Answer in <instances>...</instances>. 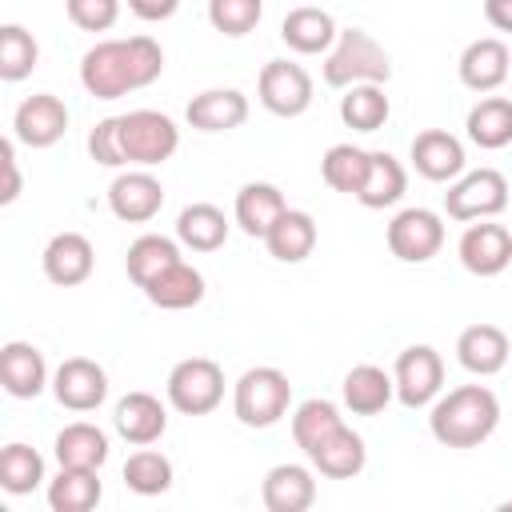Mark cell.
I'll use <instances>...</instances> for the list:
<instances>
[{
    "label": "cell",
    "mask_w": 512,
    "mask_h": 512,
    "mask_svg": "<svg viewBox=\"0 0 512 512\" xmlns=\"http://www.w3.org/2000/svg\"><path fill=\"white\" fill-rule=\"evenodd\" d=\"M184 120L196 132H232L248 120V96L236 88H208V92L188 100Z\"/></svg>",
    "instance_id": "22"
},
{
    "label": "cell",
    "mask_w": 512,
    "mask_h": 512,
    "mask_svg": "<svg viewBox=\"0 0 512 512\" xmlns=\"http://www.w3.org/2000/svg\"><path fill=\"white\" fill-rule=\"evenodd\" d=\"M68 132V108L60 96L52 92H36L28 100H20L16 116H12V136L28 148H52L60 136Z\"/></svg>",
    "instance_id": "14"
},
{
    "label": "cell",
    "mask_w": 512,
    "mask_h": 512,
    "mask_svg": "<svg viewBox=\"0 0 512 512\" xmlns=\"http://www.w3.org/2000/svg\"><path fill=\"white\" fill-rule=\"evenodd\" d=\"M264 248H268V256L280 260V264H300V260H308L312 248H316V220H312L308 212H300V208H284L280 220L268 228Z\"/></svg>",
    "instance_id": "27"
},
{
    "label": "cell",
    "mask_w": 512,
    "mask_h": 512,
    "mask_svg": "<svg viewBox=\"0 0 512 512\" xmlns=\"http://www.w3.org/2000/svg\"><path fill=\"white\" fill-rule=\"evenodd\" d=\"M112 424H116V432H120L128 444L144 448V444H156V440L164 436V428H168V408H164L152 392H128V396L116 400Z\"/></svg>",
    "instance_id": "20"
},
{
    "label": "cell",
    "mask_w": 512,
    "mask_h": 512,
    "mask_svg": "<svg viewBox=\"0 0 512 512\" xmlns=\"http://www.w3.org/2000/svg\"><path fill=\"white\" fill-rule=\"evenodd\" d=\"M164 72V48L152 36L100 40L80 60V84L96 100H116L136 88H148Z\"/></svg>",
    "instance_id": "1"
},
{
    "label": "cell",
    "mask_w": 512,
    "mask_h": 512,
    "mask_svg": "<svg viewBox=\"0 0 512 512\" xmlns=\"http://www.w3.org/2000/svg\"><path fill=\"white\" fill-rule=\"evenodd\" d=\"M176 240L184 248H192V252H216L228 240V216L208 200L188 204L176 216Z\"/></svg>",
    "instance_id": "29"
},
{
    "label": "cell",
    "mask_w": 512,
    "mask_h": 512,
    "mask_svg": "<svg viewBox=\"0 0 512 512\" xmlns=\"http://www.w3.org/2000/svg\"><path fill=\"white\" fill-rule=\"evenodd\" d=\"M264 16V0H208V24L224 36H248Z\"/></svg>",
    "instance_id": "41"
},
{
    "label": "cell",
    "mask_w": 512,
    "mask_h": 512,
    "mask_svg": "<svg viewBox=\"0 0 512 512\" xmlns=\"http://www.w3.org/2000/svg\"><path fill=\"white\" fill-rule=\"evenodd\" d=\"M288 208L284 192L268 180H248L240 192H236V224L244 236H268V228L280 220V212Z\"/></svg>",
    "instance_id": "26"
},
{
    "label": "cell",
    "mask_w": 512,
    "mask_h": 512,
    "mask_svg": "<svg viewBox=\"0 0 512 512\" xmlns=\"http://www.w3.org/2000/svg\"><path fill=\"white\" fill-rule=\"evenodd\" d=\"M508 208V180L496 168L460 172L444 192V212L452 220H492Z\"/></svg>",
    "instance_id": "7"
},
{
    "label": "cell",
    "mask_w": 512,
    "mask_h": 512,
    "mask_svg": "<svg viewBox=\"0 0 512 512\" xmlns=\"http://www.w3.org/2000/svg\"><path fill=\"white\" fill-rule=\"evenodd\" d=\"M176 8H180V0H128V12L140 16V20H148V24L176 16Z\"/></svg>",
    "instance_id": "45"
},
{
    "label": "cell",
    "mask_w": 512,
    "mask_h": 512,
    "mask_svg": "<svg viewBox=\"0 0 512 512\" xmlns=\"http://www.w3.org/2000/svg\"><path fill=\"white\" fill-rule=\"evenodd\" d=\"M388 80H392V60L364 28H344L336 36V44L324 52V84L328 88L388 84Z\"/></svg>",
    "instance_id": "3"
},
{
    "label": "cell",
    "mask_w": 512,
    "mask_h": 512,
    "mask_svg": "<svg viewBox=\"0 0 512 512\" xmlns=\"http://www.w3.org/2000/svg\"><path fill=\"white\" fill-rule=\"evenodd\" d=\"M176 260H184V256H180V240L160 236V232H144V236H136V240L128 244L124 268H128L132 284L144 288L148 280H156V276H160L164 268H172Z\"/></svg>",
    "instance_id": "34"
},
{
    "label": "cell",
    "mask_w": 512,
    "mask_h": 512,
    "mask_svg": "<svg viewBox=\"0 0 512 512\" xmlns=\"http://www.w3.org/2000/svg\"><path fill=\"white\" fill-rule=\"evenodd\" d=\"M68 20L84 32H108L120 16V0H64Z\"/></svg>",
    "instance_id": "42"
},
{
    "label": "cell",
    "mask_w": 512,
    "mask_h": 512,
    "mask_svg": "<svg viewBox=\"0 0 512 512\" xmlns=\"http://www.w3.org/2000/svg\"><path fill=\"white\" fill-rule=\"evenodd\" d=\"M392 380H396V400L404 408H428L444 388V360L432 344H412L396 356Z\"/></svg>",
    "instance_id": "9"
},
{
    "label": "cell",
    "mask_w": 512,
    "mask_h": 512,
    "mask_svg": "<svg viewBox=\"0 0 512 512\" xmlns=\"http://www.w3.org/2000/svg\"><path fill=\"white\" fill-rule=\"evenodd\" d=\"M260 500L268 512H304L316 504V476L304 464H276L260 484Z\"/></svg>",
    "instance_id": "23"
},
{
    "label": "cell",
    "mask_w": 512,
    "mask_h": 512,
    "mask_svg": "<svg viewBox=\"0 0 512 512\" xmlns=\"http://www.w3.org/2000/svg\"><path fill=\"white\" fill-rule=\"evenodd\" d=\"M392 116V104L384 96V84H352L340 96V120L352 132H376Z\"/></svg>",
    "instance_id": "35"
},
{
    "label": "cell",
    "mask_w": 512,
    "mask_h": 512,
    "mask_svg": "<svg viewBox=\"0 0 512 512\" xmlns=\"http://www.w3.org/2000/svg\"><path fill=\"white\" fill-rule=\"evenodd\" d=\"M364 172H368V152L356 148V144H332L320 160V176L332 192H344V196H356L360 184H364Z\"/></svg>",
    "instance_id": "36"
},
{
    "label": "cell",
    "mask_w": 512,
    "mask_h": 512,
    "mask_svg": "<svg viewBox=\"0 0 512 512\" xmlns=\"http://www.w3.org/2000/svg\"><path fill=\"white\" fill-rule=\"evenodd\" d=\"M36 60H40V48H36L32 32L20 24H4L0 28V80H8V84L24 80L36 68Z\"/></svg>",
    "instance_id": "39"
},
{
    "label": "cell",
    "mask_w": 512,
    "mask_h": 512,
    "mask_svg": "<svg viewBox=\"0 0 512 512\" xmlns=\"http://www.w3.org/2000/svg\"><path fill=\"white\" fill-rule=\"evenodd\" d=\"M408 160H412V168H416L424 180H432V184H452V180L464 172V164H468L460 136H452V132H444V128H424V132H416V136H412V148H408Z\"/></svg>",
    "instance_id": "13"
},
{
    "label": "cell",
    "mask_w": 512,
    "mask_h": 512,
    "mask_svg": "<svg viewBox=\"0 0 512 512\" xmlns=\"http://www.w3.org/2000/svg\"><path fill=\"white\" fill-rule=\"evenodd\" d=\"M408 188V172L392 152H368V172L356 192L364 208H392Z\"/></svg>",
    "instance_id": "31"
},
{
    "label": "cell",
    "mask_w": 512,
    "mask_h": 512,
    "mask_svg": "<svg viewBox=\"0 0 512 512\" xmlns=\"http://www.w3.org/2000/svg\"><path fill=\"white\" fill-rule=\"evenodd\" d=\"M52 448H56L60 468H100L108 460V432L88 420H76L56 432Z\"/></svg>",
    "instance_id": "30"
},
{
    "label": "cell",
    "mask_w": 512,
    "mask_h": 512,
    "mask_svg": "<svg viewBox=\"0 0 512 512\" xmlns=\"http://www.w3.org/2000/svg\"><path fill=\"white\" fill-rule=\"evenodd\" d=\"M108 208L124 224H144V220H152L164 208V188H160V180L148 168L120 172L112 180V188H108Z\"/></svg>",
    "instance_id": "15"
},
{
    "label": "cell",
    "mask_w": 512,
    "mask_h": 512,
    "mask_svg": "<svg viewBox=\"0 0 512 512\" xmlns=\"http://www.w3.org/2000/svg\"><path fill=\"white\" fill-rule=\"evenodd\" d=\"M460 84L472 92H496L512 76V52L496 36H480L460 52Z\"/></svg>",
    "instance_id": "17"
},
{
    "label": "cell",
    "mask_w": 512,
    "mask_h": 512,
    "mask_svg": "<svg viewBox=\"0 0 512 512\" xmlns=\"http://www.w3.org/2000/svg\"><path fill=\"white\" fill-rule=\"evenodd\" d=\"M288 404H292V384L280 368L272 364H260V368H248L236 388H232V412L244 428H272L288 416Z\"/></svg>",
    "instance_id": "4"
},
{
    "label": "cell",
    "mask_w": 512,
    "mask_h": 512,
    "mask_svg": "<svg viewBox=\"0 0 512 512\" xmlns=\"http://www.w3.org/2000/svg\"><path fill=\"white\" fill-rule=\"evenodd\" d=\"M304 456H308V464H312L320 476H328V480H352V476H360L364 464H368L364 436L352 432L348 424L332 428V432H328L324 440H316Z\"/></svg>",
    "instance_id": "16"
},
{
    "label": "cell",
    "mask_w": 512,
    "mask_h": 512,
    "mask_svg": "<svg viewBox=\"0 0 512 512\" xmlns=\"http://www.w3.org/2000/svg\"><path fill=\"white\" fill-rule=\"evenodd\" d=\"M512 356V344H508V332L496 328V324H472L460 332L456 340V360L472 372V376H496Z\"/></svg>",
    "instance_id": "24"
},
{
    "label": "cell",
    "mask_w": 512,
    "mask_h": 512,
    "mask_svg": "<svg viewBox=\"0 0 512 512\" xmlns=\"http://www.w3.org/2000/svg\"><path fill=\"white\" fill-rule=\"evenodd\" d=\"M344 420H340V408L332 404V400H324V396H312V400H304V404H296V412H292V440L308 452L316 440H324L332 428H340Z\"/></svg>",
    "instance_id": "40"
},
{
    "label": "cell",
    "mask_w": 512,
    "mask_h": 512,
    "mask_svg": "<svg viewBox=\"0 0 512 512\" xmlns=\"http://www.w3.org/2000/svg\"><path fill=\"white\" fill-rule=\"evenodd\" d=\"M120 148H124V160L128 164L156 168V164H164L180 148V128L164 112L136 108V112H124L120 116Z\"/></svg>",
    "instance_id": "5"
},
{
    "label": "cell",
    "mask_w": 512,
    "mask_h": 512,
    "mask_svg": "<svg viewBox=\"0 0 512 512\" xmlns=\"http://www.w3.org/2000/svg\"><path fill=\"white\" fill-rule=\"evenodd\" d=\"M144 296L164 312H184L204 300V276L188 260H176L172 268H164L156 280L144 284Z\"/></svg>",
    "instance_id": "28"
},
{
    "label": "cell",
    "mask_w": 512,
    "mask_h": 512,
    "mask_svg": "<svg viewBox=\"0 0 512 512\" xmlns=\"http://www.w3.org/2000/svg\"><path fill=\"white\" fill-rule=\"evenodd\" d=\"M124 484L136 492V496H160L172 488V460L156 448H140L124 460Z\"/></svg>",
    "instance_id": "38"
},
{
    "label": "cell",
    "mask_w": 512,
    "mask_h": 512,
    "mask_svg": "<svg viewBox=\"0 0 512 512\" xmlns=\"http://www.w3.org/2000/svg\"><path fill=\"white\" fill-rule=\"evenodd\" d=\"M464 128H468V140L484 152L508 148L512 144V100L508 96H484L480 104H472Z\"/></svg>",
    "instance_id": "33"
},
{
    "label": "cell",
    "mask_w": 512,
    "mask_h": 512,
    "mask_svg": "<svg viewBox=\"0 0 512 512\" xmlns=\"http://www.w3.org/2000/svg\"><path fill=\"white\" fill-rule=\"evenodd\" d=\"M52 396L68 412H96L108 400V372L88 356H68L52 372Z\"/></svg>",
    "instance_id": "11"
},
{
    "label": "cell",
    "mask_w": 512,
    "mask_h": 512,
    "mask_svg": "<svg viewBox=\"0 0 512 512\" xmlns=\"http://www.w3.org/2000/svg\"><path fill=\"white\" fill-rule=\"evenodd\" d=\"M484 20L500 32H512V0H484Z\"/></svg>",
    "instance_id": "46"
},
{
    "label": "cell",
    "mask_w": 512,
    "mask_h": 512,
    "mask_svg": "<svg viewBox=\"0 0 512 512\" xmlns=\"http://www.w3.org/2000/svg\"><path fill=\"white\" fill-rule=\"evenodd\" d=\"M456 256L472 276H484V280L500 276L512 264V232L504 224H492V220L468 224L460 244H456Z\"/></svg>",
    "instance_id": "12"
},
{
    "label": "cell",
    "mask_w": 512,
    "mask_h": 512,
    "mask_svg": "<svg viewBox=\"0 0 512 512\" xmlns=\"http://www.w3.org/2000/svg\"><path fill=\"white\" fill-rule=\"evenodd\" d=\"M336 36H340V28H336L332 12L316 8V4L292 8V12L284 16V24H280V40H284L292 52H300V56H324V52L336 44Z\"/></svg>",
    "instance_id": "21"
},
{
    "label": "cell",
    "mask_w": 512,
    "mask_h": 512,
    "mask_svg": "<svg viewBox=\"0 0 512 512\" xmlns=\"http://www.w3.org/2000/svg\"><path fill=\"white\" fill-rule=\"evenodd\" d=\"M0 168H4V188H0V204H12L20 196V168H16V148L12 140L0 144Z\"/></svg>",
    "instance_id": "44"
},
{
    "label": "cell",
    "mask_w": 512,
    "mask_h": 512,
    "mask_svg": "<svg viewBox=\"0 0 512 512\" xmlns=\"http://www.w3.org/2000/svg\"><path fill=\"white\" fill-rule=\"evenodd\" d=\"M88 156H92L96 164H104V168L128 164V160H124V148H120V116H108V120H100V124L88 132Z\"/></svg>",
    "instance_id": "43"
},
{
    "label": "cell",
    "mask_w": 512,
    "mask_h": 512,
    "mask_svg": "<svg viewBox=\"0 0 512 512\" xmlns=\"http://www.w3.org/2000/svg\"><path fill=\"white\" fill-rule=\"evenodd\" d=\"M44 484V456L28 444H8L0 452V488L12 496H28Z\"/></svg>",
    "instance_id": "37"
},
{
    "label": "cell",
    "mask_w": 512,
    "mask_h": 512,
    "mask_svg": "<svg viewBox=\"0 0 512 512\" xmlns=\"http://www.w3.org/2000/svg\"><path fill=\"white\" fill-rule=\"evenodd\" d=\"M0 384L16 400H36L48 388V364L44 352L28 340H8L0 348Z\"/></svg>",
    "instance_id": "19"
},
{
    "label": "cell",
    "mask_w": 512,
    "mask_h": 512,
    "mask_svg": "<svg viewBox=\"0 0 512 512\" xmlns=\"http://www.w3.org/2000/svg\"><path fill=\"white\" fill-rule=\"evenodd\" d=\"M100 468H60L48 480V508L52 512H92L104 496Z\"/></svg>",
    "instance_id": "32"
},
{
    "label": "cell",
    "mask_w": 512,
    "mask_h": 512,
    "mask_svg": "<svg viewBox=\"0 0 512 512\" xmlns=\"http://www.w3.org/2000/svg\"><path fill=\"white\" fill-rule=\"evenodd\" d=\"M168 404L184 416H208L224 400V368L208 356H188L168 372Z\"/></svg>",
    "instance_id": "6"
},
{
    "label": "cell",
    "mask_w": 512,
    "mask_h": 512,
    "mask_svg": "<svg viewBox=\"0 0 512 512\" xmlns=\"http://www.w3.org/2000/svg\"><path fill=\"white\" fill-rule=\"evenodd\" d=\"M256 96H260V104H264L272 116L292 120V116L308 112V104H312V76H308V68L296 64V60H268V64L260 68Z\"/></svg>",
    "instance_id": "10"
},
{
    "label": "cell",
    "mask_w": 512,
    "mask_h": 512,
    "mask_svg": "<svg viewBox=\"0 0 512 512\" xmlns=\"http://www.w3.org/2000/svg\"><path fill=\"white\" fill-rule=\"evenodd\" d=\"M44 276L60 288H76L92 276L96 268V252H92V240L80 236V232H56L48 244H44Z\"/></svg>",
    "instance_id": "18"
},
{
    "label": "cell",
    "mask_w": 512,
    "mask_h": 512,
    "mask_svg": "<svg viewBox=\"0 0 512 512\" xmlns=\"http://www.w3.org/2000/svg\"><path fill=\"white\" fill-rule=\"evenodd\" d=\"M388 252L404 264H428L444 248V220L432 208H404L392 216L388 232Z\"/></svg>",
    "instance_id": "8"
},
{
    "label": "cell",
    "mask_w": 512,
    "mask_h": 512,
    "mask_svg": "<svg viewBox=\"0 0 512 512\" xmlns=\"http://www.w3.org/2000/svg\"><path fill=\"white\" fill-rule=\"evenodd\" d=\"M340 392H344V408H348L352 416H376V412H384V408L392 404L396 380H392V372H384L380 364H356V368L344 376Z\"/></svg>",
    "instance_id": "25"
},
{
    "label": "cell",
    "mask_w": 512,
    "mask_h": 512,
    "mask_svg": "<svg viewBox=\"0 0 512 512\" xmlns=\"http://www.w3.org/2000/svg\"><path fill=\"white\" fill-rule=\"evenodd\" d=\"M500 424V400L484 384H460L432 400L428 428L444 448H476Z\"/></svg>",
    "instance_id": "2"
}]
</instances>
